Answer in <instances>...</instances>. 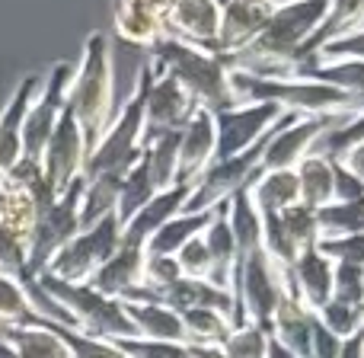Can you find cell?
I'll return each mask as SVG.
<instances>
[{
	"label": "cell",
	"instance_id": "obj_1",
	"mask_svg": "<svg viewBox=\"0 0 364 358\" xmlns=\"http://www.w3.org/2000/svg\"><path fill=\"white\" fill-rule=\"evenodd\" d=\"M329 0H278L275 13L262 26L256 38L243 51L224 58V64L237 74L256 77H291L294 64L301 61L304 45L320 29Z\"/></svg>",
	"mask_w": 364,
	"mask_h": 358
},
{
	"label": "cell",
	"instance_id": "obj_2",
	"mask_svg": "<svg viewBox=\"0 0 364 358\" xmlns=\"http://www.w3.org/2000/svg\"><path fill=\"white\" fill-rule=\"evenodd\" d=\"M64 106L80 125L87 151H93L96 141L106 132V125L112 122V109H115V64L106 32L96 29L87 36L80 61H77L74 74H70Z\"/></svg>",
	"mask_w": 364,
	"mask_h": 358
},
{
	"label": "cell",
	"instance_id": "obj_3",
	"mask_svg": "<svg viewBox=\"0 0 364 358\" xmlns=\"http://www.w3.org/2000/svg\"><path fill=\"white\" fill-rule=\"evenodd\" d=\"M237 102H275L291 115H358L364 100L310 77H256L230 70Z\"/></svg>",
	"mask_w": 364,
	"mask_h": 358
},
{
	"label": "cell",
	"instance_id": "obj_4",
	"mask_svg": "<svg viewBox=\"0 0 364 358\" xmlns=\"http://www.w3.org/2000/svg\"><path fill=\"white\" fill-rule=\"evenodd\" d=\"M151 61L157 68H164L166 74H173L182 87L192 93V100L208 112H227L237 106L230 90V68L224 64V58L205 51L198 45L179 42L173 36H164L151 48Z\"/></svg>",
	"mask_w": 364,
	"mask_h": 358
},
{
	"label": "cell",
	"instance_id": "obj_5",
	"mask_svg": "<svg viewBox=\"0 0 364 358\" xmlns=\"http://www.w3.org/2000/svg\"><path fill=\"white\" fill-rule=\"evenodd\" d=\"M147 83H151V64H141L138 77H134V90L122 109L112 115V122L106 125L102 138L96 141V147L87 154L83 164V179L96 177H125L134 164H138L141 151H144V96Z\"/></svg>",
	"mask_w": 364,
	"mask_h": 358
},
{
	"label": "cell",
	"instance_id": "obj_6",
	"mask_svg": "<svg viewBox=\"0 0 364 358\" xmlns=\"http://www.w3.org/2000/svg\"><path fill=\"white\" fill-rule=\"evenodd\" d=\"M32 282L42 288L45 298H51L61 307L68 323L80 333L100 336V339H132V336H138L119 298L102 295L93 285H70L58 282L51 275H36Z\"/></svg>",
	"mask_w": 364,
	"mask_h": 358
},
{
	"label": "cell",
	"instance_id": "obj_7",
	"mask_svg": "<svg viewBox=\"0 0 364 358\" xmlns=\"http://www.w3.org/2000/svg\"><path fill=\"white\" fill-rule=\"evenodd\" d=\"M291 282L288 269H278L265 250L246 253V256L237 259V272H233V327H243V323H252V327H262L269 333L272 314H275L278 301H282L284 285Z\"/></svg>",
	"mask_w": 364,
	"mask_h": 358
},
{
	"label": "cell",
	"instance_id": "obj_8",
	"mask_svg": "<svg viewBox=\"0 0 364 358\" xmlns=\"http://www.w3.org/2000/svg\"><path fill=\"white\" fill-rule=\"evenodd\" d=\"M122 243V224L119 218L106 214L96 224L77 231L55 256L45 263V269L38 275H51L58 282H70V285H87L102 265L112 259V253Z\"/></svg>",
	"mask_w": 364,
	"mask_h": 358
},
{
	"label": "cell",
	"instance_id": "obj_9",
	"mask_svg": "<svg viewBox=\"0 0 364 358\" xmlns=\"http://www.w3.org/2000/svg\"><path fill=\"white\" fill-rule=\"evenodd\" d=\"M355 115H284L278 128L272 132L262 154V170H294L307 154L329 135L333 128L346 125Z\"/></svg>",
	"mask_w": 364,
	"mask_h": 358
},
{
	"label": "cell",
	"instance_id": "obj_10",
	"mask_svg": "<svg viewBox=\"0 0 364 358\" xmlns=\"http://www.w3.org/2000/svg\"><path fill=\"white\" fill-rule=\"evenodd\" d=\"M275 128H272V132H275ZM272 132L265 135L259 144H252L250 151L237 154V157L214 160V164L208 167L205 177L192 186L188 201H186V208H182V211H208V208H218L220 201H227L233 192H237V189L252 186V179L262 173V154H265V144H269Z\"/></svg>",
	"mask_w": 364,
	"mask_h": 358
},
{
	"label": "cell",
	"instance_id": "obj_11",
	"mask_svg": "<svg viewBox=\"0 0 364 358\" xmlns=\"http://www.w3.org/2000/svg\"><path fill=\"white\" fill-rule=\"evenodd\" d=\"M80 201H83V177L74 179L45 211H38L36 233L29 246V278L45 269L51 256L80 231Z\"/></svg>",
	"mask_w": 364,
	"mask_h": 358
},
{
	"label": "cell",
	"instance_id": "obj_12",
	"mask_svg": "<svg viewBox=\"0 0 364 358\" xmlns=\"http://www.w3.org/2000/svg\"><path fill=\"white\" fill-rule=\"evenodd\" d=\"M74 74V64L55 61L48 68V77H42L36 100H32L29 112L23 119V157L42 160V151L48 144L51 132H55L58 119L64 112V96H68V83Z\"/></svg>",
	"mask_w": 364,
	"mask_h": 358
},
{
	"label": "cell",
	"instance_id": "obj_13",
	"mask_svg": "<svg viewBox=\"0 0 364 358\" xmlns=\"http://www.w3.org/2000/svg\"><path fill=\"white\" fill-rule=\"evenodd\" d=\"M284 115L288 112L278 109L275 102H237L227 112H218L214 115V125H218V154H214V160H227L250 151Z\"/></svg>",
	"mask_w": 364,
	"mask_h": 358
},
{
	"label": "cell",
	"instance_id": "obj_14",
	"mask_svg": "<svg viewBox=\"0 0 364 358\" xmlns=\"http://www.w3.org/2000/svg\"><path fill=\"white\" fill-rule=\"evenodd\" d=\"M147 64H151V83H147L144 96V138L160 132H182L192 112L198 109V102L173 74H166L154 61Z\"/></svg>",
	"mask_w": 364,
	"mask_h": 358
},
{
	"label": "cell",
	"instance_id": "obj_15",
	"mask_svg": "<svg viewBox=\"0 0 364 358\" xmlns=\"http://www.w3.org/2000/svg\"><path fill=\"white\" fill-rule=\"evenodd\" d=\"M87 154L90 151H87V141H83L80 125H77V119L68 112V106H64L61 119H58L55 132H51L48 144H45V151H42V160H38L51 192L61 195L70 182L83 177Z\"/></svg>",
	"mask_w": 364,
	"mask_h": 358
},
{
	"label": "cell",
	"instance_id": "obj_16",
	"mask_svg": "<svg viewBox=\"0 0 364 358\" xmlns=\"http://www.w3.org/2000/svg\"><path fill=\"white\" fill-rule=\"evenodd\" d=\"M218 154V125H214V112L208 109H195L192 119L179 132V170H176V186H188L208 173Z\"/></svg>",
	"mask_w": 364,
	"mask_h": 358
},
{
	"label": "cell",
	"instance_id": "obj_17",
	"mask_svg": "<svg viewBox=\"0 0 364 358\" xmlns=\"http://www.w3.org/2000/svg\"><path fill=\"white\" fill-rule=\"evenodd\" d=\"M166 36L179 42L198 45L205 51L218 55V32H220V10L211 0H173V6L164 16Z\"/></svg>",
	"mask_w": 364,
	"mask_h": 358
},
{
	"label": "cell",
	"instance_id": "obj_18",
	"mask_svg": "<svg viewBox=\"0 0 364 358\" xmlns=\"http://www.w3.org/2000/svg\"><path fill=\"white\" fill-rule=\"evenodd\" d=\"M278 0H240L220 10V32H218V55L230 58L243 51L252 38L262 32L269 16L275 13Z\"/></svg>",
	"mask_w": 364,
	"mask_h": 358
},
{
	"label": "cell",
	"instance_id": "obj_19",
	"mask_svg": "<svg viewBox=\"0 0 364 358\" xmlns=\"http://www.w3.org/2000/svg\"><path fill=\"white\" fill-rule=\"evenodd\" d=\"M38 87H42V77L26 74L10 93L6 106L0 109V177H6L23 160V119L36 100Z\"/></svg>",
	"mask_w": 364,
	"mask_h": 358
},
{
	"label": "cell",
	"instance_id": "obj_20",
	"mask_svg": "<svg viewBox=\"0 0 364 358\" xmlns=\"http://www.w3.org/2000/svg\"><path fill=\"white\" fill-rule=\"evenodd\" d=\"M291 275V288H294L297 301L307 310H320L326 301H333V282H336V263L320 250V246H310L301 256L291 263L288 269Z\"/></svg>",
	"mask_w": 364,
	"mask_h": 358
},
{
	"label": "cell",
	"instance_id": "obj_21",
	"mask_svg": "<svg viewBox=\"0 0 364 358\" xmlns=\"http://www.w3.org/2000/svg\"><path fill=\"white\" fill-rule=\"evenodd\" d=\"M314 323H316V314L307 310L301 301H297L294 288L291 282L284 285L282 291V301H278L275 314H272V323H269V336L284 346L291 355L297 358H310V342H314Z\"/></svg>",
	"mask_w": 364,
	"mask_h": 358
},
{
	"label": "cell",
	"instance_id": "obj_22",
	"mask_svg": "<svg viewBox=\"0 0 364 358\" xmlns=\"http://www.w3.org/2000/svg\"><path fill=\"white\" fill-rule=\"evenodd\" d=\"M188 192H192L188 186H173V189L157 192L138 214H134L132 221H128V224H122V243L144 246V250H147V240H151L154 233L166 224V221L176 218L182 208H186Z\"/></svg>",
	"mask_w": 364,
	"mask_h": 358
},
{
	"label": "cell",
	"instance_id": "obj_23",
	"mask_svg": "<svg viewBox=\"0 0 364 358\" xmlns=\"http://www.w3.org/2000/svg\"><path fill=\"white\" fill-rule=\"evenodd\" d=\"M144 256H147L144 246L119 243L112 259H109L87 285H93L96 291H102V295H109V298H125L128 291L141 288V282H144Z\"/></svg>",
	"mask_w": 364,
	"mask_h": 358
},
{
	"label": "cell",
	"instance_id": "obj_24",
	"mask_svg": "<svg viewBox=\"0 0 364 358\" xmlns=\"http://www.w3.org/2000/svg\"><path fill=\"white\" fill-rule=\"evenodd\" d=\"M154 301L166 304V307L179 310V314L182 310H192V307H211V310L227 314L233 323V295L227 288H220V285L208 282V278H186L182 275L179 282L170 285V288L157 291Z\"/></svg>",
	"mask_w": 364,
	"mask_h": 358
},
{
	"label": "cell",
	"instance_id": "obj_25",
	"mask_svg": "<svg viewBox=\"0 0 364 358\" xmlns=\"http://www.w3.org/2000/svg\"><path fill=\"white\" fill-rule=\"evenodd\" d=\"M122 304H125V314L132 320L138 339L186 346V327H182L179 310L166 307L160 301H122Z\"/></svg>",
	"mask_w": 364,
	"mask_h": 358
},
{
	"label": "cell",
	"instance_id": "obj_26",
	"mask_svg": "<svg viewBox=\"0 0 364 358\" xmlns=\"http://www.w3.org/2000/svg\"><path fill=\"white\" fill-rule=\"evenodd\" d=\"M250 199L259 214H282L301 201L294 170H262L250 186Z\"/></svg>",
	"mask_w": 364,
	"mask_h": 358
},
{
	"label": "cell",
	"instance_id": "obj_27",
	"mask_svg": "<svg viewBox=\"0 0 364 358\" xmlns=\"http://www.w3.org/2000/svg\"><path fill=\"white\" fill-rule=\"evenodd\" d=\"M361 26H364V0H329V10H326V16H323L320 29H316L314 36H310V42L304 45L301 61L314 58L323 45L336 42V38L348 36V32L361 29ZM301 61H297V64H301ZM297 64H294V68H297Z\"/></svg>",
	"mask_w": 364,
	"mask_h": 358
},
{
	"label": "cell",
	"instance_id": "obj_28",
	"mask_svg": "<svg viewBox=\"0 0 364 358\" xmlns=\"http://www.w3.org/2000/svg\"><path fill=\"white\" fill-rule=\"evenodd\" d=\"M201 237H205L208 253H211V263H214V275H211V282L230 291L240 253H237V243H233L230 224H227V208H224V201L218 205V211H214L211 224H208L205 231H201Z\"/></svg>",
	"mask_w": 364,
	"mask_h": 358
},
{
	"label": "cell",
	"instance_id": "obj_29",
	"mask_svg": "<svg viewBox=\"0 0 364 358\" xmlns=\"http://www.w3.org/2000/svg\"><path fill=\"white\" fill-rule=\"evenodd\" d=\"M214 211H218V208H208V211H179L176 218H170L147 240V253H151V256H176L188 240L198 237V233L211 224Z\"/></svg>",
	"mask_w": 364,
	"mask_h": 358
},
{
	"label": "cell",
	"instance_id": "obj_30",
	"mask_svg": "<svg viewBox=\"0 0 364 358\" xmlns=\"http://www.w3.org/2000/svg\"><path fill=\"white\" fill-rule=\"evenodd\" d=\"M224 208H227V224H230L233 243H237L240 256L259 250V246H262V218H259L256 205H252V199H250V186L237 189V192L224 201Z\"/></svg>",
	"mask_w": 364,
	"mask_h": 358
},
{
	"label": "cell",
	"instance_id": "obj_31",
	"mask_svg": "<svg viewBox=\"0 0 364 358\" xmlns=\"http://www.w3.org/2000/svg\"><path fill=\"white\" fill-rule=\"evenodd\" d=\"M0 339L13 349L16 358H70L64 342L55 336L48 323H32V327H4Z\"/></svg>",
	"mask_w": 364,
	"mask_h": 358
},
{
	"label": "cell",
	"instance_id": "obj_32",
	"mask_svg": "<svg viewBox=\"0 0 364 358\" xmlns=\"http://www.w3.org/2000/svg\"><path fill=\"white\" fill-rule=\"evenodd\" d=\"M294 173L301 186V205L320 211L323 205L333 201V157L314 151L294 167Z\"/></svg>",
	"mask_w": 364,
	"mask_h": 358
},
{
	"label": "cell",
	"instance_id": "obj_33",
	"mask_svg": "<svg viewBox=\"0 0 364 358\" xmlns=\"http://www.w3.org/2000/svg\"><path fill=\"white\" fill-rule=\"evenodd\" d=\"M42 310L32 301L29 282L23 278H13L0 272V330L4 327H32V323H42Z\"/></svg>",
	"mask_w": 364,
	"mask_h": 358
},
{
	"label": "cell",
	"instance_id": "obj_34",
	"mask_svg": "<svg viewBox=\"0 0 364 358\" xmlns=\"http://www.w3.org/2000/svg\"><path fill=\"white\" fill-rule=\"evenodd\" d=\"M112 29L122 42L138 45V48H154L166 36L164 16H154L138 6H112Z\"/></svg>",
	"mask_w": 364,
	"mask_h": 358
},
{
	"label": "cell",
	"instance_id": "obj_35",
	"mask_svg": "<svg viewBox=\"0 0 364 358\" xmlns=\"http://www.w3.org/2000/svg\"><path fill=\"white\" fill-rule=\"evenodd\" d=\"M154 195H157V186H154L151 167H147V157H144V151H141L138 164L122 177V186H119V201H115V218H119V224H128Z\"/></svg>",
	"mask_w": 364,
	"mask_h": 358
},
{
	"label": "cell",
	"instance_id": "obj_36",
	"mask_svg": "<svg viewBox=\"0 0 364 358\" xmlns=\"http://www.w3.org/2000/svg\"><path fill=\"white\" fill-rule=\"evenodd\" d=\"M144 157L151 167V177L157 192L176 186V170H179V132H160L144 138Z\"/></svg>",
	"mask_w": 364,
	"mask_h": 358
},
{
	"label": "cell",
	"instance_id": "obj_37",
	"mask_svg": "<svg viewBox=\"0 0 364 358\" xmlns=\"http://www.w3.org/2000/svg\"><path fill=\"white\" fill-rule=\"evenodd\" d=\"M182 327H186V346H224L233 323L227 314L211 307H192L182 310Z\"/></svg>",
	"mask_w": 364,
	"mask_h": 358
},
{
	"label": "cell",
	"instance_id": "obj_38",
	"mask_svg": "<svg viewBox=\"0 0 364 358\" xmlns=\"http://www.w3.org/2000/svg\"><path fill=\"white\" fill-rule=\"evenodd\" d=\"M316 224H320V240L364 233V199H358V201H329V205H323L320 211H316Z\"/></svg>",
	"mask_w": 364,
	"mask_h": 358
},
{
	"label": "cell",
	"instance_id": "obj_39",
	"mask_svg": "<svg viewBox=\"0 0 364 358\" xmlns=\"http://www.w3.org/2000/svg\"><path fill=\"white\" fill-rule=\"evenodd\" d=\"M45 323L55 330V336L64 342V349H68L70 358H128L119 346H115V339L87 336V333H80V330L64 327V323H55V320H45Z\"/></svg>",
	"mask_w": 364,
	"mask_h": 358
},
{
	"label": "cell",
	"instance_id": "obj_40",
	"mask_svg": "<svg viewBox=\"0 0 364 358\" xmlns=\"http://www.w3.org/2000/svg\"><path fill=\"white\" fill-rule=\"evenodd\" d=\"M278 221H282V231H284V237H288V243L297 250V256H301L304 250L320 243V224H316L314 208L297 201V205H291L288 211L278 214Z\"/></svg>",
	"mask_w": 364,
	"mask_h": 358
},
{
	"label": "cell",
	"instance_id": "obj_41",
	"mask_svg": "<svg viewBox=\"0 0 364 358\" xmlns=\"http://www.w3.org/2000/svg\"><path fill=\"white\" fill-rule=\"evenodd\" d=\"M269 342H272V336L262 327L243 323V327L230 330V336L224 339L220 349H224L227 358H269Z\"/></svg>",
	"mask_w": 364,
	"mask_h": 358
},
{
	"label": "cell",
	"instance_id": "obj_42",
	"mask_svg": "<svg viewBox=\"0 0 364 358\" xmlns=\"http://www.w3.org/2000/svg\"><path fill=\"white\" fill-rule=\"evenodd\" d=\"M316 320H320L336 339H346V336L358 333V330L364 327L361 307H355V304H342V301H336V298L316 310Z\"/></svg>",
	"mask_w": 364,
	"mask_h": 358
},
{
	"label": "cell",
	"instance_id": "obj_43",
	"mask_svg": "<svg viewBox=\"0 0 364 358\" xmlns=\"http://www.w3.org/2000/svg\"><path fill=\"white\" fill-rule=\"evenodd\" d=\"M358 141H364V109L355 119H348L346 125L333 128L329 135H323V141L314 147L316 154H326V157H342L348 147H355Z\"/></svg>",
	"mask_w": 364,
	"mask_h": 358
},
{
	"label": "cell",
	"instance_id": "obj_44",
	"mask_svg": "<svg viewBox=\"0 0 364 358\" xmlns=\"http://www.w3.org/2000/svg\"><path fill=\"white\" fill-rule=\"evenodd\" d=\"M176 263H179V272L186 278H208L211 282L214 275V263H211V253H208V243L205 237H192L186 246L176 253Z\"/></svg>",
	"mask_w": 364,
	"mask_h": 358
},
{
	"label": "cell",
	"instance_id": "obj_45",
	"mask_svg": "<svg viewBox=\"0 0 364 358\" xmlns=\"http://www.w3.org/2000/svg\"><path fill=\"white\" fill-rule=\"evenodd\" d=\"M333 298H336V301H342V304H355V307H361V298H364V265L336 263Z\"/></svg>",
	"mask_w": 364,
	"mask_h": 358
},
{
	"label": "cell",
	"instance_id": "obj_46",
	"mask_svg": "<svg viewBox=\"0 0 364 358\" xmlns=\"http://www.w3.org/2000/svg\"><path fill=\"white\" fill-rule=\"evenodd\" d=\"M314 61H364V26L336 42L323 45L314 55Z\"/></svg>",
	"mask_w": 364,
	"mask_h": 358
},
{
	"label": "cell",
	"instance_id": "obj_47",
	"mask_svg": "<svg viewBox=\"0 0 364 358\" xmlns=\"http://www.w3.org/2000/svg\"><path fill=\"white\" fill-rule=\"evenodd\" d=\"M316 246H320L333 263L364 265V233H355V237H336V240H320Z\"/></svg>",
	"mask_w": 364,
	"mask_h": 358
},
{
	"label": "cell",
	"instance_id": "obj_48",
	"mask_svg": "<svg viewBox=\"0 0 364 358\" xmlns=\"http://www.w3.org/2000/svg\"><path fill=\"white\" fill-rule=\"evenodd\" d=\"M364 199V179H358L342 160H333V201Z\"/></svg>",
	"mask_w": 364,
	"mask_h": 358
},
{
	"label": "cell",
	"instance_id": "obj_49",
	"mask_svg": "<svg viewBox=\"0 0 364 358\" xmlns=\"http://www.w3.org/2000/svg\"><path fill=\"white\" fill-rule=\"evenodd\" d=\"M112 6H138V10H147L154 16H166L173 0H112Z\"/></svg>",
	"mask_w": 364,
	"mask_h": 358
},
{
	"label": "cell",
	"instance_id": "obj_50",
	"mask_svg": "<svg viewBox=\"0 0 364 358\" xmlns=\"http://www.w3.org/2000/svg\"><path fill=\"white\" fill-rule=\"evenodd\" d=\"M333 160H342V164L348 167V170L355 173L358 179H364V141H358L355 147H348L342 157H333Z\"/></svg>",
	"mask_w": 364,
	"mask_h": 358
},
{
	"label": "cell",
	"instance_id": "obj_51",
	"mask_svg": "<svg viewBox=\"0 0 364 358\" xmlns=\"http://www.w3.org/2000/svg\"><path fill=\"white\" fill-rule=\"evenodd\" d=\"M339 358H364V327L339 342Z\"/></svg>",
	"mask_w": 364,
	"mask_h": 358
},
{
	"label": "cell",
	"instance_id": "obj_52",
	"mask_svg": "<svg viewBox=\"0 0 364 358\" xmlns=\"http://www.w3.org/2000/svg\"><path fill=\"white\" fill-rule=\"evenodd\" d=\"M188 349H192L195 358H227L220 346H188Z\"/></svg>",
	"mask_w": 364,
	"mask_h": 358
},
{
	"label": "cell",
	"instance_id": "obj_53",
	"mask_svg": "<svg viewBox=\"0 0 364 358\" xmlns=\"http://www.w3.org/2000/svg\"><path fill=\"white\" fill-rule=\"evenodd\" d=\"M214 6H218V10H224V6H230V4H240V0H211Z\"/></svg>",
	"mask_w": 364,
	"mask_h": 358
},
{
	"label": "cell",
	"instance_id": "obj_54",
	"mask_svg": "<svg viewBox=\"0 0 364 358\" xmlns=\"http://www.w3.org/2000/svg\"><path fill=\"white\" fill-rule=\"evenodd\" d=\"M361 320H364V298H361Z\"/></svg>",
	"mask_w": 364,
	"mask_h": 358
}]
</instances>
